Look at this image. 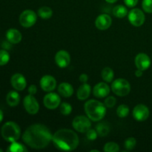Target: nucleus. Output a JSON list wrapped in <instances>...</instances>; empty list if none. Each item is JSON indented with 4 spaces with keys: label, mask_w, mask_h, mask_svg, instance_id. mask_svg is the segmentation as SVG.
I'll return each mask as SVG.
<instances>
[{
    "label": "nucleus",
    "mask_w": 152,
    "mask_h": 152,
    "mask_svg": "<svg viewBox=\"0 0 152 152\" xmlns=\"http://www.w3.org/2000/svg\"><path fill=\"white\" fill-rule=\"evenodd\" d=\"M51 132L42 124H34L26 129L22 134V140L28 146L33 149H43L52 141Z\"/></svg>",
    "instance_id": "obj_1"
},
{
    "label": "nucleus",
    "mask_w": 152,
    "mask_h": 152,
    "mask_svg": "<svg viewBox=\"0 0 152 152\" xmlns=\"http://www.w3.org/2000/svg\"><path fill=\"white\" fill-rule=\"evenodd\" d=\"M53 145L61 151H71L75 150L80 143V139L75 132L68 129H61L53 135Z\"/></svg>",
    "instance_id": "obj_2"
},
{
    "label": "nucleus",
    "mask_w": 152,
    "mask_h": 152,
    "mask_svg": "<svg viewBox=\"0 0 152 152\" xmlns=\"http://www.w3.org/2000/svg\"><path fill=\"white\" fill-rule=\"evenodd\" d=\"M84 109L86 116L91 121H100L106 114V106L105 104L96 99L87 101L84 105Z\"/></svg>",
    "instance_id": "obj_3"
},
{
    "label": "nucleus",
    "mask_w": 152,
    "mask_h": 152,
    "mask_svg": "<svg viewBox=\"0 0 152 152\" xmlns=\"http://www.w3.org/2000/svg\"><path fill=\"white\" fill-rule=\"evenodd\" d=\"M1 137L9 142L17 141L21 136V129L19 125L13 121L4 123L1 129Z\"/></svg>",
    "instance_id": "obj_4"
},
{
    "label": "nucleus",
    "mask_w": 152,
    "mask_h": 152,
    "mask_svg": "<svg viewBox=\"0 0 152 152\" xmlns=\"http://www.w3.org/2000/svg\"><path fill=\"white\" fill-rule=\"evenodd\" d=\"M111 89L117 96H126L131 92V85L126 79L119 78L112 82Z\"/></svg>",
    "instance_id": "obj_5"
},
{
    "label": "nucleus",
    "mask_w": 152,
    "mask_h": 152,
    "mask_svg": "<svg viewBox=\"0 0 152 152\" xmlns=\"http://www.w3.org/2000/svg\"><path fill=\"white\" fill-rule=\"evenodd\" d=\"M72 126L77 132L86 133L91 128V122L87 116L79 115L73 120Z\"/></svg>",
    "instance_id": "obj_6"
},
{
    "label": "nucleus",
    "mask_w": 152,
    "mask_h": 152,
    "mask_svg": "<svg viewBox=\"0 0 152 152\" xmlns=\"http://www.w3.org/2000/svg\"><path fill=\"white\" fill-rule=\"evenodd\" d=\"M37 19V13L34 10L27 9L22 11L19 16V23L23 28H29L35 25Z\"/></svg>",
    "instance_id": "obj_7"
},
{
    "label": "nucleus",
    "mask_w": 152,
    "mask_h": 152,
    "mask_svg": "<svg viewBox=\"0 0 152 152\" xmlns=\"http://www.w3.org/2000/svg\"><path fill=\"white\" fill-rule=\"evenodd\" d=\"M128 19L133 26L140 27L145 22V16L140 8H133L128 13Z\"/></svg>",
    "instance_id": "obj_8"
},
{
    "label": "nucleus",
    "mask_w": 152,
    "mask_h": 152,
    "mask_svg": "<svg viewBox=\"0 0 152 152\" xmlns=\"http://www.w3.org/2000/svg\"><path fill=\"white\" fill-rule=\"evenodd\" d=\"M23 105L25 111L31 115L37 114L39 111V104L34 95H27L23 99Z\"/></svg>",
    "instance_id": "obj_9"
},
{
    "label": "nucleus",
    "mask_w": 152,
    "mask_h": 152,
    "mask_svg": "<svg viewBox=\"0 0 152 152\" xmlns=\"http://www.w3.org/2000/svg\"><path fill=\"white\" fill-rule=\"evenodd\" d=\"M43 104L48 109L53 110L57 108L61 104V99L59 94L53 92H49L43 98Z\"/></svg>",
    "instance_id": "obj_10"
},
{
    "label": "nucleus",
    "mask_w": 152,
    "mask_h": 152,
    "mask_svg": "<svg viewBox=\"0 0 152 152\" xmlns=\"http://www.w3.org/2000/svg\"><path fill=\"white\" fill-rule=\"evenodd\" d=\"M150 114L149 108L144 104H138L134 108L132 115L137 121H145Z\"/></svg>",
    "instance_id": "obj_11"
},
{
    "label": "nucleus",
    "mask_w": 152,
    "mask_h": 152,
    "mask_svg": "<svg viewBox=\"0 0 152 152\" xmlns=\"http://www.w3.org/2000/svg\"><path fill=\"white\" fill-rule=\"evenodd\" d=\"M39 85L41 88L45 92H51L56 88V80L53 76L44 75L39 81Z\"/></svg>",
    "instance_id": "obj_12"
},
{
    "label": "nucleus",
    "mask_w": 152,
    "mask_h": 152,
    "mask_svg": "<svg viewBox=\"0 0 152 152\" xmlns=\"http://www.w3.org/2000/svg\"><path fill=\"white\" fill-rule=\"evenodd\" d=\"M55 62L56 65L61 68L68 67L71 63V56L65 50H60L55 55Z\"/></svg>",
    "instance_id": "obj_13"
},
{
    "label": "nucleus",
    "mask_w": 152,
    "mask_h": 152,
    "mask_svg": "<svg viewBox=\"0 0 152 152\" xmlns=\"http://www.w3.org/2000/svg\"><path fill=\"white\" fill-rule=\"evenodd\" d=\"M10 83L13 88L18 91H22L26 88L27 81L25 77L22 74L16 73L10 78Z\"/></svg>",
    "instance_id": "obj_14"
},
{
    "label": "nucleus",
    "mask_w": 152,
    "mask_h": 152,
    "mask_svg": "<svg viewBox=\"0 0 152 152\" xmlns=\"http://www.w3.org/2000/svg\"><path fill=\"white\" fill-rule=\"evenodd\" d=\"M134 63L137 69L144 71H146L151 65V59L147 54L144 53H140L134 59Z\"/></svg>",
    "instance_id": "obj_15"
},
{
    "label": "nucleus",
    "mask_w": 152,
    "mask_h": 152,
    "mask_svg": "<svg viewBox=\"0 0 152 152\" xmlns=\"http://www.w3.org/2000/svg\"><path fill=\"white\" fill-rule=\"evenodd\" d=\"M112 24V19L106 13H102L96 17L95 21V25L96 28L100 31H105L111 27Z\"/></svg>",
    "instance_id": "obj_16"
},
{
    "label": "nucleus",
    "mask_w": 152,
    "mask_h": 152,
    "mask_svg": "<svg viewBox=\"0 0 152 152\" xmlns=\"http://www.w3.org/2000/svg\"><path fill=\"white\" fill-rule=\"evenodd\" d=\"M111 88L106 83H97L93 88V95L96 98H105L109 95Z\"/></svg>",
    "instance_id": "obj_17"
},
{
    "label": "nucleus",
    "mask_w": 152,
    "mask_h": 152,
    "mask_svg": "<svg viewBox=\"0 0 152 152\" xmlns=\"http://www.w3.org/2000/svg\"><path fill=\"white\" fill-rule=\"evenodd\" d=\"M7 40L11 44H18L22 41V35L20 31L15 28H10L6 32Z\"/></svg>",
    "instance_id": "obj_18"
},
{
    "label": "nucleus",
    "mask_w": 152,
    "mask_h": 152,
    "mask_svg": "<svg viewBox=\"0 0 152 152\" xmlns=\"http://www.w3.org/2000/svg\"><path fill=\"white\" fill-rule=\"evenodd\" d=\"M91 92V88L90 85L88 84L87 83H83L77 90V96L80 100H86L90 96Z\"/></svg>",
    "instance_id": "obj_19"
},
{
    "label": "nucleus",
    "mask_w": 152,
    "mask_h": 152,
    "mask_svg": "<svg viewBox=\"0 0 152 152\" xmlns=\"http://www.w3.org/2000/svg\"><path fill=\"white\" fill-rule=\"evenodd\" d=\"M57 90L59 94L65 98L71 97L74 92L73 86L68 83H60L58 86Z\"/></svg>",
    "instance_id": "obj_20"
},
{
    "label": "nucleus",
    "mask_w": 152,
    "mask_h": 152,
    "mask_svg": "<svg viewBox=\"0 0 152 152\" xmlns=\"http://www.w3.org/2000/svg\"><path fill=\"white\" fill-rule=\"evenodd\" d=\"M6 102L10 107L17 106L20 102V95L16 91H10L6 96Z\"/></svg>",
    "instance_id": "obj_21"
},
{
    "label": "nucleus",
    "mask_w": 152,
    "mask_h": 152,
    "mask_svg": "<svg viewBox=\"0 0 152 152\" xmlns=\"http://www.w3.org/2000/svg\"><path fill=\"white\" fill-rule=\"evenodd\" d=\"M96 131L98 136L103 137L107 136L111 131V127L108 122H101L96 126Z\"/></svg>",
    "instance_id": "obj_22"
},
{
    "label": "nucleus",
    "mask_w": 152,
    "mask_h": 152,
    "mask_svg": "<svg viewBox=\"0 0 152 152\" xmlns=\"http://www.w3.org/2000/svg\"><path fill=\"white\" fill-rule=\"evenodd\" d=\"M112 13L113 15H114L116 18L122 19V18H124L126 17V16H128L129 11H128L127 7H125L124 5L118 4V5H116L115 7L113 8Z\"/></svg>",
    "instance_id": "obj_23"
},
{
    "label": "nucleus",
    "mask_w": 152,
    "mask_h": 152,
    "mask_svg": "<svg viewBox=\"0 0 152 152\" xmlns=\"http://www.w3.org/2000/svg\"><path fill=\"white\" fill-rule=\"evenodd\" d=\"M101 76H102V80L105 83H111L114 77V71L110 67H105L102 69V72H101Z\"/></svg>",
    "instance_id": "obj_24"
},
{
    "label": "nucleus",
    "mask_w": 152,
    "mask_h": 152,
    "mask_svg": "<svg viewBox=\"0 0 152 152\" xmlns=\"http://www.w3.org/2000/svg\"><path fill=\"white\" fill-rule=\"evenodd\" d=\"M38 16L43 19H48L53 16V10L47 6H43L39 8Z\"/></svg>",
    "instance_id": "obj_25"
},
{
    "label": "nucleus",
    "mask_w": 152,
    "mask_h": 152,
    "mask_svg": "<svg viewBox=\"0 0 152 152\" xmlns=\"http://www.w3.org/2000/svg\"><path fill=\"white\" fill-rule=\"evenodd\" d=\"M10 146L8 147V148L7 149V151L10 152H24V151H28V149L25 148V145H23L22 144L19 143V142H10Z\"/></svg>",
    "instance_id": "obj_26"
},
{
    "label": "nucleus",
    "mask_w": 152,
    "mask_h": 152,
    "mask_svg": "<svg viewBox=\"0 0 152 152\" xmlns=\"http://www.w3.org/2000/svg\"><path fill=\"white\" fill-rule=\"evenodd\" d=\"M129 112H130V109L128 105H125V104H122L118 106L117 108V115L120 118H126L129 116Z\"/></svg>",
    "instance_id": "obj_27"
},
{
    "label": "nucleus",
    "mask_w": 152,
    "mask_h": 152,
    "mask_svg": "<svg viewBox=\"0 0 152 152\" xmlns=\"http://www.w3.org/2000/svg\"><path fill=\"white\" fill-rule=\"evenodd\" d=\"M59 111L64 116H68L72 112V106L70 103L66 102H62L59 105Z\"/></svg>",
    "instance_id": "obj_28"
},
{
    "label": "nucleus",
    "mask_w": 152,
    "mask_h": 152,
    "mask_svg": "<svg viewBox=\"0 0 152 152\" xmlns=\"http://www.w3.org/2000/svg\"><path fill=\"white\" fill-rule=\"evenodd\" d=\"M105 152H117L120 151V146L114 142H109L105 144L103 148Z\"/></svg>",
    "instance_id": "obj_29"
},
{
    "label": "nucleus",
    "mask_w": 152,
    "mask_h": 152,
    "mask_svg": "<svg viewBox=\"0 0 152 152\" xmlns=\"http://www.w3.org/2000/svg\"><path fill=\"white\" fill-rule=\"evenodd\" d=\"M10 61V54L6 50H0V66L7 65Z\"/></svg>",
    "instance_id": "obj_30"
},
{
    "label": "nucleus",
    "mask_w": 152,
    "mask_h": 152,
    "mask_svg": "<svg viewBox=\"0 0 152 152\" xmlns=\"http://www.w3.org/2000/svg\"><path fill=\"white\" fill-rule=\"evenodd\" d=\"M137 144V140L134 137H129L125 140L124 147L128 151H132L135 148Z\"/></svg>",
    "instance_id": "obj_31"
},
{
    "label": "nucleus",
    "mask_w": 152,
    "mask_h": 152,
    "mask_svg": "<svg viewBox=\"0 0 152 152\" xmlns=\"http://www.w3.org/2000/svg\"><path fill=\"white\" fill-rule=\"evenodd\" d=\"M117 103V99L113 96H106L104 100V104L106 108H113Z\"/></svg>",
    "instance_id": "obj_32"
},
{
    "label": "nucleus",
    "mask_w": 152,
    "mask_h": 152,
    "mask_svg": "<svg viewBox=\"0 0 152 152\" xmlns=\"http://www.w3.org/2000/svg\"><path fill=\"white\" fill-rule=\"evenodd\" d=\"M142 10L148 13H152V0H142Z\"/></svg>",
    "instance_id": "obj_33"
},
{
    "label": "nucleus",
    "mask_w": 152,
    "mask_h": 152,
    "mask_svg": "<svg viewBox=\"0 0 152 152\" xmlns=\"http://www.w3.org/2000/svg\"><path fill=\"white\" fill-rule=\"evenodd\" d=\"M98 134L96 132V129H90L87 132H86V137L88 140L91 141H94L97 138Z\"/></svg>",
    "instance_id": "obj_34"
},
{
    "label": "nucleus",
    "mask_w": 152,
    "mask_h": 152,
    "mask_svg": "<svg viewBox=\"0 0 152 152\" xmlns=\"http://www.w3.org/2000/svg\"><path fill=\"white\" fill-rule=\"evenodd\" d=\"M126 5L129 7H134L137 4L139 0H123Z\"/></svg>",
    "instance_id": "obj_35"
},
{
    "label": "nucleus",
    "mask_w": 152,
    "mask_h": 152,
    "mask_svg": "<svg viewBox=\"0 0 152 152\" xmlns=\"http://www.w3.org/2000/svg\"><path fill=\"white\" fill-rule=\"evenodd\" d=\"M28 93L31 95H35L37 93V87L35 85H31V86L28 87Z\"/></svg>",
    "instance_id": "obj_36"
},
{
    "label": "nucleus",
    "mask_w": 152,
    "mask_h": 152,
    "mask_svg": "<svg viewBox=\"0 0 152 152\" xmlns=\"http://www.w3.org/2000/svg\"><path fill=\"white\" fill-rule=\"evenodd\" d=\"M80 81L82 83H86L88 80V76L86 74H80Z\"/></svg>",
    "instance_id": "obj_37"
},
{
    "label": "nucleus",
    "mask_w": 152,
    "mask_h": 152,
    "mask_svg": "<svg viewBox=\"0 0 152 152\" xmlns=\"http://www.w3.org/2000/svg\"><path fill=\"white\" fill-rule=\"evenodd\" d=\"M134 74H135V76H136L137 77H142V71H141V70H140V69H137L136 71H135Z\"/></svg>",
    "instance_id": "obj_38"
},
{
    "label": "nucleus",
    "mask_w": 152,
    "mask_h": 152,
    "mask_svg": "<svg viewBox=\"0 0 152 152\" xmlns=\"http://www.w3.org/2000/svg\"><path fill=\"white\" fill-rule=\"evenodd\" d=\"M3 119H4V114H3V111L0 109V123L2 122Z\"/></svg>",
    "instance_id": "obj_39"
},
{
    "label": "nucleus",
    "mask_w": 152,
    "mask_h": 152,
    "mask_svg": "<svg viewBox=\"0 0 152 152\" xmlns=\"http://www.w3.org/2000/svg\"><path fill=\"white\" fill-rule=\"evenodd\" d=\"M105 1H106V2L109 3V4H114V3L117 2L118 0H105Z\"/></svg>",
    "instance_id": "obj_40"
},
{
    "label": "nucleus",
    "mask_w": 152,
    "mask_h": 152,
    "mask_svg": "<svg viewBox=\"0 0 152 152\" xmlns=\"http://www.w3.org/2000/svg\"><path fill=\"white\" fill-rule=\"evenodd\" d=\"M94 151H96V152H99V150H91V152H94Z\"/></svg>",
    "instance_id": "obj_41"
},
{
    "label": "nucleus",
    "mask_w": 152,
    "mask_h": 152,
    "mask_svg": "<svg viewBox=\"0 0 152 152\" xmlns=\"http://www.w3.org/2000/svg\"><path fill=\"white\" fill-rule=\"evenodd\" d=\"M0 152H3V150L1 148H0Z\"/></svg>",
    "instance_id": "obj_42"
}]
</instances>
